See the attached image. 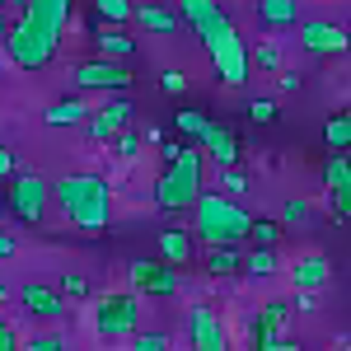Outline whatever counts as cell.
Here are the masks:
<instances>
[{"label": "cell", "instance_id": "cell-1", "mask_svg": "<svg viewBox=\"0 0 351 351\" xmlns=\"http://www.w3.org/2000/svg\"><path fill=\"white\" fill-rule=\"evenodd\" d=\"M178 14H183V24L197 28V38H202V47H206L220 80L225 84L248 80V47H243L234 19L220 10L216 0H178Z\"/></svg>", "mask_w": 351, "mask_h": 351}, {"label": "cell", "instance_id": "cell-2", "mask_svg": "<svg viewBox=\"0 0 351 351\" xmlns=\"http://www.w3.org/2000/svg\"><path fill=\"white\" fill-rule=\"evenodd\" d=\"M52 202L84 234H104L112 220V183L99 178V173H66V178H56Z\"/></svg>", "mask_w": 351, "mask_h": 351}, {"label": "cell", "instance_id": "cell-3", "mask_svg": "<svg viewBox=\"0 0 351 351\" xmlns=\"http://www.w3.org/2000/svg\"><path fill=\"white\" fill-rule=\"evenodd\" d=\"M248 230H253V216L243 211L234 197L225 192H202L197 206H192V234L206 243H248Z\"/></svg>", "mask_w": 351, "mask_h": 351}, {"label": "cell", "instance_id": "cell-4", "mask_svg": "<svg viewBox=\"0 0 351 351\" xmlns=\"http://www.w3.org/2000/svg\"><path fill=\"white\" fill-rule=\"evenodd\" d=\"M202 173H206V155L202 145H183V155L173 164H164L160 183H155V206L164 216H178V211H192L197 197H202Z\"/></svg>", "mask_w": 351, "mask_h": 351}, {"label": "cell", "instance_id": "cell-5", "mask_svg": "<svg viewBox=\"0 0 351 351\" xmlns=\"http://www.w3.org/2000/svg\"><path fill=\"white\" fill-rule=\"evenodd\" d=\"M56 47H61V28L43 24V19H33V14H19V19L10 24V38H5V56H10V66H19V71H43L56 56Z\"/></svg>", "mask_w": 351, "mask_h": 351}, {"label": "cell", "instance_id": "cell-6", "mask_svg": "<svg viewBox=\"0 0 351 351\" xmlns=\"http://www.w3.org/2000/svg\"><path fill=\"white\" fill-rule=\"evenodd\" d=\"M47 202H52V183H47L43 173L24 169V173H14V178H10L5 211L19 220V225H43V216H47Z\"/></svg>", "mask_w": 351, "mask_h": 351}, {"label": "cell", "instance_id": "cell-7", "mask_svg": "<svg viewBox=\"0 0 351 351\" xmlns=\"http://www.w3.org/2000/svg\"><path fill=\"white\" fill-rule=\"evenodd\" d=\"M141 328V300L132 291H108L94 304V332L99 337H132Z\"/></svg>", "mask_w": 351, "mask_h": 351}, {"label": "cell", "instance_id": "cell-8", "mask_svg": "<svg viewBox=\"0 0 351 351\" xmlns=\"http://www.w3.org/2000/svg\"><path fill=\"white\" fill-rule=\"evenodd\" d=\"M75 89H99V94H127L132 89V71L112 56H94V61H80L75 66Z\"/></svg>", "mask_w": 351, "mask_h": 351}, {"label": "cell", "instance_id": "cell-9", "mask_svg": "<svg viewBox=\"0 0 351 351\" xmlns=\"http://www.w3.org/2000/svg\"><path fill=\"white\" fill-rule=\"evenodd\" d=\"M300 47L309 56H347L351 52V28L332 19H304L300 24Z\"/></svg>", "mask_w": 351, "mask_h": 351}, {"label": "cell", "instance_id": "cell-10", "mask_svg": "<svg viewBox=\"0 0 351 351\" xmlns=\"http://www.w3.org/2000/svg\"><path fill=\"white\" fill-rule=\"evenodd\" d=\"M127 281H132V291H141V295H173L178 291V271L169 267L164 258H136L132 267H127Z\"/></svg>", "mask_w": 351, "mask_h": 351}, {"label": "cell", "instance_id": "cell-11", "mask_svg": "<svg viewBox=\"0 0 351 351\" xmlns=\"http://www.w3.org/2000/svg\"><path fill=\"white\" fill-rule=\"evenodd\" d=\"M188 337H192V351H230V328L211 304H192Z\"/></svg>", "mask_w": 351, "mask_h": 351}, {"label": "cell", "instance_id": "cell-12", "mask_svg": "<svg viewBox=\"0 0 351 351\" xmlns=\"http://www.w3.org/2000/svg\"><path fill=\"white\" fill-rule=\"evenodd\" d=\"M324 188H328V206L337 220H351V160L342 150H332L324 160Z\"/></svg>", "mask_w": 351, "mask_h": 351}, {"label": "cell", "instance_id": "cell-13", "mask_svg": "<svg viewBox=\"0 0 351 351\" xmlns=\"http://www.w3.org/2000/svg\"><path fill=\"white\" fill-rule=\"evenodd\" d=\"M127 122H132V104L122 99V94H112L104 108H94L89 112V122H84V132H89V141H112L117 132H127Z\"/></svg>", "mask_w": 351, "mask_h": 351}, {"label": "cell", "instance_id": "cell-14", "mask_svg": "<svg viewBox=\"0 0 351 351\" xmlns=\"http://www.w3.org/2000/svg\"><path fill=\"white\" fill-rule=\"evenodd\" d=\"M19 304H24L33 319H43V324H56V319L66 314V304H71V300L61 295V286H43V281H28L24 291H19Z\"/></svg>", "mask_w": 351, "mask_h": 351}, {"label": "cell", "instance_id": "cell-15", "mask_svg": "<svg viewBox=\"0 0 351 351\" xmlns=\"http://www.w3.org/2000/svg\"><path fill=\"white\" fill-rule=\"evenodd\" d=\"M328 281H332V263L324 253H300L291 263V286L295 291H324Z\"/></svg>", "mask_w": 351, "mask_h": 351}, {"label": "cell", "instance_id": "cell-16", "mask_svg": "<svg viewBox=\"0 0 351 351\" xmlns=\"http://www.w3.org/2000/svg\"><path fill=\"white\" fill-rule=\"evenodd\" d=\"M202 150H206V160L216 164V169H239V136L230 132L225 122H211V132L202 141Z\"/></svg>", "mask_w": 351, "mask_h": 351}, {"label": "cell", "instance_id": "cell-17", "mask_svg": "<svg viewBox=\"0 0 351 351\" xmlns=\"http://www.w3.org/2000/svg\"><path fill=\"white\" fill-rule=\"evenodd\" d=\"M286 324H291V304H286V300H267V304L248 319V332H253V342H258V337H281Z\"/></svg>", "mask_w": 351, "mask_h": 351}, {"label": "cell", "instance_id": "cell-18", "mask_svg": "<svg viewBox=\"0 0 351 351\" xmlns=\"http://www.w3.org/2000/svg\"><path fill=\"white\" fill-rule=\"evenodd\" d=\"M192 239H197V234H188V230H160L155 248H160V258L169 267H183V263H192V253H197Z\"/></svg>", "mask_w": 351, "mask_h": 351}, {"label": "cell", "instance_id": "cell-19", "mask_svg": "<svg viewBox=\"0 0 351 351\" xmlns=\"http://www.w3.org/2000/svg\"><path fill=\"white\" fill-rule=\"evenodd\" d=\"M243 243H211L206 248V271L211 276H239L243 271Z\"/></svg>", "mask_w": 351, "mask_h": 351}, {"label": "cell", "instance_id": "cell-20", "mask_svg": "<svg viewBox=\"0 0 351 351\" xmlns=\"http://www.w3.org/2000/svg\"><path fill=\"white\" fill-rule=\"evenodd\" d=\"M89 104H84V99H56L52 108L43 112V122H47V127H52V132H61V127H84V122H89Z\"/></svg>", "mask_w": 351, "mask_h": 351}, {"label": "cell", "instance_id": "cell-21", "mask_svg": "<svg viewBox=\"0 0 351 351\" xmlns=\"http://www.w3.org/2000/svg\"><path fill=\"white\" fill-rule=\"evenodd\" d=\"M94 47H99V56L127 61V56H136V38H132V33H122L117 24H108V28H99V33H94Z\"/></svg>", "mask_w": 351, "mask_h": 351}, {"label": "cell", "instance_id": "cell-22", "mask_svg": "<svg viewBox=\"0 0 351 351\" xmlns=\"http://www.w3.org/2000/svg\"><path fill=\"white\" fill-rule=\"evenodd\" d=\"M258 24H263V28H291V24H300V0H258Z\"/></svg>", "mask_w": 351, "mask_h": 351}, {"label": "cell", "instance_id": "cell-23", "mask_svg": "<svg viewBox=\"0 0 351 351\" xmlns=\"http://www.w3.org/2000/svg\"><path fill=\"white\" fill-rule=\"evenodd\" d=\"M173 132H178V141H188V145H202L206 132H211V117L202 108H178L173 112Z\"/></svg>", "mask_w": 351, "mask_h": 351}, {"label": "cell", "instance_id": "cell-24", "mask_svg": "<svg viewBox=\"0 0 351 351\" xmlns=\"http://www.w3.org/2000/svg\"><path fill=\"white\" fill-rule=\"evenodd\" d=\"M71 10H75V0H24V14H33V19H43L52 28H66Z\"/></svg>", "mask_w": 351, "mask_h": 351}, {"label": "cell", "instance_id": "cell-25", "mask_svg": "<svg viewBox=\"0 0 351 351\" xmlns=\"http://www.w3.org/2000/svg\"><path fill=\"white\" fill-rule=\"evenodd\" d=\"M178 19L183 14H169L164 5H141L136 10V24L145 28V33H178Z\"/></svg>", "mask_w": 351, "mask_h": 351}, {"label": "cell", "instance_id": "cell-26", "mask_svg": "<svg viewBox=\"0 0 351 351\" xmlns=\"http://www.w3.org/2000/svg\"><path fill=\"white\" fill-rule=\"evenodd\" d=\"M281 225H286V230H304V225H314V206H309V202H304V197H286V202H281Z\"/></svg>", "mask_w": 351, "mask_h": 351}, {"label": "cell", "instance_id": "cell-27", "mask_svg": "<svg viewBox=\"0 0 351 351\" xmlns=\"http://www.w3.org/2000/svg\"><path fill=\"white\" fill-rule=\"evenodd\" d=\"M324 145H328V150H342V155L351 150V108L337 112V117L324 127Z\"/></svg>", "mask_w": 351, "mask_h": 351}, {"label": "cell", "instance_id": "cell-28", "mask_svg": "<svg viewBox=\"0 0 351 351\" xmlns=\"http://www.w3.org/2000/svg\"><path fill=\"white\" fill-rule=\"evenodd\" d=\"M94 14L104 19V24H127V19H136V5L132 0H94Z\"/></svg>", "mask_w": 351, "mask_h": 351}, {"label": "cell", "instance_id": "cell-29", "mask_svg": "<svg viewBox=\"0 0 351 351\" xmlns=\"http://www.w3.org/2000/svg\"><path fill=\"white\" fill-rule=\"evenodd\" d=\"M243 271L248 276H276V248H248V258H243Z\"/></svg>", "mask_w": 351, "mask_h": 351}, {"label": "cell", "instance_id": "cell-30", "mask_svg": "<svg viewBox=\"0 0 351 351\" xmlns=\"http://www.w3.org/2000/svg\"><path fill=\"white\" fill-rule=\"evenodd\" d=\"M281 220H253V230H248V239L258 243V248H276V239H281Z\"/></svg>", "mask_w": 351, "mask_h": 351}, {"label": "cell", "instance_id": "cell-31", "mask_svg": "<svg viewBox=\"0 0 351 351\" xmlns=\"http://www.w3.org/2000/svg\"><path fill=\"white\" fill-rule=\"evenodd\" d=\"M253 66H263V71H276V75H281V71H286L281 47H276V43H258V47H253Z\"/></svg>", "mask_w": 351, "mask_h": 351}, {"label": "cell", "instance_id": "cell-32", "mask_svg": "<svg viewBox=\"0 0 351 351\" xmlns=\"http://www.w3.org/2000/svg\"><path fill=\"white\" fill-rule=\"evenodd\" d=\"M248 122L253 127H271L276 122V99H248Z\"/></svg>", "mask_w": 351, "mask_h": 351}, {"label": "cell", "instance_id": "cell-33", "mask_svg": "<svg viewBox=\"0 0 351 351\" xmlns=\"http://www.w3.org/2000/svg\"><path fill=\"white\" fill-rule=\"evenodd\" d=\"M160 89L169 99H178V94H188V75H183L178 66H169V71H160Z\"/></svg>", "mask_w": 351, "mask_h": 351}, {"label": "cell", "instance_id": "cell-34", "mask_svg": "<svg viewBox=\"0 0 351 351\" xmlns=\"http://www.w3.org/2000/svg\"><path fill=\"white\" fill-rule=\"evenodd\" d=\"M19 351H66V342H61L56 332H33V337H24Z\"/></svg>", "mask_w": 351, "mask_h": 351}, {"label": "cell", "instance_id": "cell-35", "mask_svg": "<svg viewBox=\"0 0 351 351\" xmlns=\"http://www.w3.org/2000/svg\"><path fill=\"white\" fill-rule=\"evenodd\" d=\"M61 295L66 300H84L89 295V281H84L80 271H66V276H61Z\"/></svg>", "mask_w": 351, "mask_h": 351}, {"label": "cell", "instance_id": "cell-36", "mask_svg": "<svg viewBox=\"0 0 351 351\" xmlns=\"http://www.w3.org/2000/svg\"><path fill=\"white\" fill-rule=\"evenodd\" d=\"M248 351H304V347H300V342H291V337L281 332V337H258Z\"/></svg>", "mask_w": 351, "mask_h": 351}, {"label": "cell", "instance_id": "cell-37", "mask_svg": "<svg viewBox=\"0 0 351 351\" xmlns=\"http://www.w3.org/2000/svg\"><path fill=\"white\" fill-rule=\"evenodd\" d=\"M132 351H169V337L164 332H141L132 342Z\"/></svg>", "mask_w": 351, "mask_h": 351}, {"label": "cell", "instance_id": "cell-38", "mask_svg": "<svg viewBox=\"0 0 351 351\" xmlns=\"http://www.w3.org/2000/svg\"><path fill=\"white\" fill-rule=\"evenodd\" d=\"M117 155H122V160H136V155H141V141H136L132 132H117Z\"/></svg>", "mask_w": 351, "mask_h": 351}, {"label": "cell", "instance_id": "cell-39", "mask_svg": "<svg viewBox=\"0 0 351 351\" xmlns=\"http://www.w3.org/2000/svg\"><path fill=\"white\" fill-rule=\"evenodd\" d=\"M239 192H248L243 188V173L239 169H225V197H239Z\"/></svg>", "mask_w": 351, "mask_h": 351}, {"label": "cell", "instance_id": "cell-40", "mask_svg": "<svg viewBox=\"0 0 351 351\" xmlns=\"http://www.w3.org/2000/svg\"><path fill=\"white\" fill-rule=\"evenodd\" d=\"M14 173H19V169H14V150H5V145H0V183H10Z\"/></svg>", "mask_w": 351, "mask_h": 351}, {"label": "cell", "instance_id": "cell-41", "mask_svg": "<svg viewBox=\"0 0 351 351\" xmlns=\"http://www.w3.org/2000/svg\"><path fill=\"white\" fill-rule=\"evenodd\" d=\"M19 347H24V342L14 337V328H10L5 319H0V351H19Z\"/></svg>", "mask_w": 351, "mask_h": 351}, {"label": "cell", "instance_id": "cell-42", "mask_svg": "<svg viewBox=\"0 0 351 351\" xmlns=\"http://www.w3.org/2000/svg\"><path fill=\"white\" fill-rule=\"evenodd\" d=\"M300 84H304V80H300L295 71H281V75H276V89H281V94H295Z\"/></svg>", "mask_w": 351, "mask_h": 351}, {"label": "cell", "instance_id": "cell-43", "mask_svg": "<svg viewBox=\"0 0 351 351\" xmlns=\"http://www.w3.org/2000/svg\"><path fill=\"white\" fill-rule=\"evenodd\" d=\"M183 145H188V141H164V145H160V160H164V164H173L178 155H183Z\"/></svg>", "mask_w": 351, "mask_h": 351}, {"label": "cell", "instance_id": "cell-44", "mask_svg": "<svg viewBox=\"0 0 351 351\" xmlns=\"http://www.w3.org/2000/svg\"><path fill=\"white\" fill-rule=\"evenodd\" d=\"M14 253H19V243H14V234H5V230H0V258H14Z\"/></svg>", "mask_w": 351, "mask_h": 351}, {"label": "cell", "instance_id": "cell-45", "mask_svg": "<svg viewBox=\"0 0 351 351\" xmlns=\"http://www.w3.org/2000/svg\"><path fill=\"white\" fill-rule=\"evenodd\" d=\"M314 304H319V300H314V291H300V295H295V309H300V314H309Z\"/></svg>", "mask_w": 351, "mask_h": 351}, {"label": "cell", "instance_id": "cell-46", "mask_svg": "<svg viewBox=\"0 0 351 351\" xmlns=\"http://www.w3.org/2000/svg\"><path fill=\"white\" fill-rule=\"evenodd\" d=\"M5 38H10V24H5V14H0V47H5Z\"/></svg>", "mask_w": 351, "mask_h": 351}, {"label": "cell", "instance_id": "cell-47", "mask_svg": "<svg viewBox=\"0 0 351 351\" xmlns=\"http://www.w3.org/2000/svg\"><path fill=\"white\" fill-rule=\"evenodd\" d=\"M328 351H351V342H337V347H328Z\"/></svg>", "mask_w": 351, "mask_h": 351}, {"label": "cell", "instance_id": "cell-48", "mask_svg": "<svg viewBox=\"0 0 351 351\" xmlns=\"http://www.w3.org/2000/svg\"><path fill=\"white\" fill-rule=\"evenodd\" d=\"M5 295H10V286H5V281H0V300H5Z\"/></svg>", "mask_w": 351, "mask_h": 351}, {"label": "cell", "instance_id": "cell-49", "mask_svg": "<svg viewBox=\"0 0 351 351\" xmlns=\"http://www.w3.org/2000/svg\"><path fill=\"white\" fill-rule=\"evenodd\" d=\"M347 28H351V14H347Z\"/></svg>", "mask_w": 351, "mask_h": 351}, {"label": "cell", "instance_id": "cell-50", "mask_svg": "<svg viewBox=\"0 0 351 351\" xmlns=\"http://www.w3.org/2000/svg\"><path fill=\"white\" fill-rule=\"evenodd\" d=\"M0 5H5V0H0Z\"/></svg>", "mask_w": 351, "mask_h": 351}]
</instances>
